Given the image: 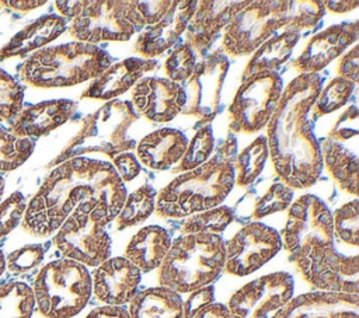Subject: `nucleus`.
<instances>
[{"label":"nucleus","mask_w":359,"mask_h":318,"mask_svg":"<svg viewBox=\"0 0 359 318\" xmlns=\"http://www.w3.org/2000/svg\"><path fill=\"white\" fill-rule=\"evenodd\" d=\"M126 188L112 164L73 157L50 171L25 207L22 228L46 237L60 228L73 212H97L112 221L126 199Z\"/></svg>","instance_id":"nucleus-1"},{"label":"nucleus","mask_w":359,"mask_h":318,"mask_svg":"<svg viewBox=\"0 0 359 318\" xmlns=\"http://www.w3.org/2000/svg\"><path fill=\"white\" fill-rule=\"evenodd\" d=\"M318 73H303L283 88L268 122L266 144L280 181L296 189L313 186L323 171L320 143L309 113L321 91Z\"/></svg>","instance_id":"nucleus-2"},{"label":"nucleus","mask_w":359,"mask_h":318,"mask_svg":"<svg viewBox=\"0 0 359 318\" xmlns=\"http://www.w3.org/2000/svg\"><path fill=\"white\" fill-rule=\"evenodd\" d=\"M236 150V139L229 136L215 157L172 179L157 195L156 213L165 219H184L220 206L234 186Z\"/></svg>","instance_id":"nucleus-3"},{"label":"nucleus","mask_w":359,"mask_h":318,"mask_svg":"<svg viewBox=\"0 0 359 318\" xmlns=\"http://www.w3.org/2000/svg\"><path fill=\"white\" fill-rule=\"evenodd\" d=\"M111 63V55L100 46L73 41L36 50L22 63L20 74L34 87H72L97 78Z\"/></svg>","instance_id":"nucleus-4"},{"label":"nucleus","mask_w":359,"mask_h":318,"mask_svg":"<svg viewBox=\"0 0 359 318\" xmlns=\"http://www.w3.org/2000/svg\"><path fill=\"white\" fill-rule=\"evenodd\" d=\"M224 241L219 234H184L172 241L158 266V283L178 294L213 283L224 268Z\"/></svg>","instance_id":"nucleus-5"},{"label":"nucleus","mask_w":359,"mask_h":318,"mask_svg":"<svg viewBox=\"0 0 359 318\" xmlns=\"http://www.w3.org/2000/svg\"><path fill=\"white\" fill-rule=\"evenodd\" d=\"M280 238L300 275L334 254L332 213L325 202L311 193L299 196L289 207Z\"/></svg>","instance_id":"nucleus-6"},{"label":"nucleus","mask_w":359,"mask_h":318,"mask_svg":"<svg viewBox=\"0 0 359 318\" xmlns=\"http://www.w3.org/2000/svg\"><path fill=\"white\" fill-rule=\"evenodd\" d=\"M55 8L62 17L72 20L70 35L91 45L101 41L125 42L144 27L136 1L69 0L55 1Z\"/></svg>","instance_id":"nucleus-7"},{"label":"nucleus","mask_w":359,"mask_h":318,"mask_svg":"<svg viewBox=\"0 0 359 318\" xmlns=\"http://www.w3.org/2000/svg\"><path fill=\"white\" fill-rule=\"evenodd\" d=\"M137 118L139 113L130 101H108L81 120L79 132L56 158V163L81 157L86 153H98L114 158L135 148L136 140L130 137L129 129Z\"/></svg>","instance_id":"nucleus-8"},{"label":"nucleus","mask_w":359,"mask_h":318,"mask_svg":"<svg viewBox=\"0 0 359 318\" xmlns=\"http://www.w3.org/2000/svg\"><path fill=\"white\" fill-rule=\"evenodd\" d=\"M34 298L46 318H72L88 303L93 279L87 266L63 258L46 263L35 277Z\"/></svg>","instance_id":"nucleus-9"},{"label":"nucleus","mask_w":359,"mask_h":318,"mask_svg":"<svg viewBox=\"0 0 359 318\" xmlns=\"http://www.w3.org/2000/svg\"><path fill=\"white\" fill-rule=\"evenodd\" d=\"M283 91V80L276 71L258 73L237 90L229 108L231 132L255 133L268 125Z\"/></svg>","instance_id":"nucleus-10"},{"label":"nucleus","mask_w":359,"mask_h":318,"mask_svg":"<svg viewBox=\"0 0 359 318\" xmlns=\"http://www.w3.org/2000/svg\"><path fill=\"white\" fill-rule=\"evenodd\" d=\"M283 27L282 1H248L226 25L224 50L233 56L251 55Z\"/></svg>","instance_id":"nucleus-11"},{"label":"nucleus","mask_w":359,"mask_h":318,"mask_svg":"<svg viewBox=\"0 0 359 318\" xmlns=\"http://www.w3.org/2000/svg\"><path fill=\"white\" fill-rule=\"evenodd\" d=\"M107 224V219L97 212H73L57 230L53 242L67 259L84 266H98L111 254Z\"/></svg>","instance_id":"nucleus-12"},{"label":"nucleus","mask_w":359,"mask_h":318,"mask_svg":"<svg viewBox=\"0 0 359 318\" xmlns=\"http://www.w3.org/2000/svg\"><path fill=\"white\" fill-rule=\"evenodd\" d=\"M229 59L222 50H215L195 64L192 74L181 84L180 113L210 122L219 112Z\"/></svg>","instance_id":"nucleus-13"},{"label":"nucleus","mask_w":359,"mask_h":318,"mask_svg":"<svg viewBox=\"0 0 359 318\" xmlns=\"http://www.w3.org/2000/svg\"><path fill=\"white\" fill-rule=\"evenodd\" d=\"M358 115V108L349 106L320 146L323 165L339 188L353 196H358L359 177Z\"/></svg>","instance_id":"nucleus-14"},{"label":"nucleus","mask_w":359,"mask_h":318,"mask_svg":"<svg viewBox=\"0 0 359 318\" xmlns=\"http://www.w3.org/2000/svg\"><path fill=\"white\" fill-rule=\"evenodd\" d=\"M282 248L280 234L262 223L252 221L241 227L224 244V272L247 276L271 261Z\"/></svg>","instance_id":"nucleus-15"},{"label":"nucleus","mask_w":359,"mask_h":318,"mask_svg":"<svg viewBox=\"0 0 359 318\" xmlns=\"http://www.w3.org/2000/svg\"><path fill=\"white\" fill-rule=\"evenodd\" d=\"M294 280L287 272L264 275L238 289L229 301L231 318H272L290 298Z\"/></svg>","instance_id":"nucleus-16"},{"label":"nucleus","mask_w":359,"mask_h":318,"mask_svg":"<svg viewBox=\"0 0 359 318\" xmlns=\"http://www.w3.org/2000/svg\"><path fill=\"white\" fill-rule=\"evenodd\" d=\"M358 36L359 21L331 25L311 36L292 66L302 74L318 73L353 45Z\"/></svg>","instance_id":"nucleus-17"},{"label":"nucleus","mask_w":359,"mask_h":318,"mask_svg":"<svg viewBox=\"0 0 359 318\" xmlns=\"http://www.w3.org/2000/svg\"><path fill=\"white\" fill-rule=\"evenodd\" d=\"M198 1H172L168 11L154 24L143 27L133 49L143 59H154L172 48L185 32L187 25L196 10Z\"/></svg>","instance_id":"nucleus-18"},{"label":"nucleus","mask_w":359,"mask_h":318,"mask_svg":"<svg viewBox=\"0 0 359 318\" xmlns=\"http://www.w3.org/2000/svg\"><path fill=\"white\" fill-rule=\"evenodd\" d=\"M130 102L146 119L170 122L181 111V84L167 77H143L133 85Z\"/></svg>","instance_id":"nucleus-19"},{"label":"nucleus","mask_w":359,"mask_h":318,"mask_svg":"<svg viewBox=\"0 0 359 318\" xmlns=\"http://www.w3.org/2000/svg\"><path fill=\"white\" fill-rule=\"evenodd\" d=\"M359 294L310 291L290 298L272 318H358Z\"/></svg>","instance_id":"nucleus-20"},{"label":"nucleus","mask_w":359,"mask_h":318,"mask_svg":"<svg viewBox=\"0 0 359 318\" xmlns=\"http://www.w3.org/2000/svg\"><path fill=\"white\" fill-rule=\"evenodd\" d=\"M93 289L97 298L107 305H123L136 294L140 270L126 258H108L97 266L93 275Z\"/></svg>","instance_id":"nucleus-21"},{"label":"nucleus","mask_w":359,"mask_h":318,"mask_svg":"<svg viewBox=\"0 0 359 318\" xmlns=\"http://www.w3.org/2000/svg\"><path fill=\"white\" fill-rule=\"evenodd\" d=\"M248 1H198L196 10L185 29V43L195 52L205 53L220 31Z\"/></svg>","instance_id":"nucleus-22"},{"label":"nucleus","mask_w":359,"mask_h":318,"mask_svg":"<svg viewBox=\"0 0 359 318\" xmlns=\"http://www.w3.org/2000/svg\"><path fill=\"white\" fill-rule=\"evenodd\" d=\"M158 67L157 60L143 57H128L111 64L83 91L81 98L114 99L130 87H133L143 76Z\"/></svg>","instance_id":"nucleus-23"},{"label":"nucleus","mask_w":359,"mask_h":318,"mask_svg":"<svg viewBox=\"0 0 359 318\" xmlns=\"http://www.w3.org/2000/svg\"><path fill=\"white\" fill-rule=\"evenodd\" d=\"M77 104L70 99H50L22 108L11 120V130L20 137H39L66 123Z\"/></svg>","instance_id":"nucleus-24"},{"label":"nucleus","mask_w":359,"mask_h":318,"mask_svg":"<svg viewBox=\"0 0 359 318\" xmlns=\"http://www.w3.org/2000/svg\"><path fill=\"white\" fill-rule=\"evenodd\" d=\"M188 146L187 136L174 127H161L144 136L137 144V155L146 167L168 170L180 163Z\"/></svg>","instance_id":"nucleus-25"},{"label":"nucleus","mask_w":359,"mask_h":318,"mask_svg":"<svg viewBox=\"0 0 359 318\" xmlns=\"http://www.w3.org/2000/svg\"><path fill=\"white\" fill-rule=\"evenodd\" d=\"M171 234L160 226L140 228L129 241L125 258L140 272L157 269L171 248Z\"/></svg>","instance_id":"nucleus-26"},{"label":"nucleus","mask_w":359,"mask_h":318,"mask_svg":"<svg viewBox=\"0 0 359 318\" xmlns=\"http://www.w3.org/2000/svg\"><path fill=\"white\" fill-rule=\"evenodd\" d=\"M67 27V20L62 15L48 14L13 36V39L0 50V59L21 56L28 52L41 49L56 39Z\"/></svg>","instance_id":"nucleus-27"},{"label":"nucleus","mask_w":359,"mask_h":318,"mask_svg":"<svg viewBox=\"0 0 359 318\" xmlns=\"http://www.w3.org/2000/svg\"><path fill=\"white\" fill-rule=\"evenodd\" d=\"M181 296L167 287H150L129 301L130 318H182Z\"/></svg>","instance_id":"nucleus-28"},{"label":"nucleus","mask_w":359,"mask_h":318,"mask_svg":"<svg viewBox=\"0 0 359 318\" xmlns=\"http://www.w3.org/2000/svg\"><path fill=\"white\" fill-rule=\"evenodd\" d=\"M299 38V32L290 31H282L280 34L271 36L252 53L244 69L243 80L258 73L275 71L290 57Z\"/></svg>","instance_id":"nucleus-29"},{"label":"nucleus","mask_w":359,"mask_h":318,"mask_svg":"<svg viewBox=\"0 0 359 318\" xmlns=\"http://www.w3.org/2000/svg\"><path fill=\"white\" fill-rule=\"evenodd\" d=\"M157 191L149 184L142 185L128 195L119 214L116 216V230H123L144 221L154 212Z\"/></svg>","instance_id":"nucleus-30"},{"label":"nucleus","mask_w":359,"mask_h":318,"mask_svg":"<svg viewBox=\"0 0 359 318\" xmlns=\"http://www.w3.org/2000/svg\"><path fill=\"white\" fill-rule=\"evenodd\" d=\"M268 158V144L265 136L252 140L236 158L234 184L237 186L251 185L262 172Z\"/></svg>","instance_id":"nucleus-31"},{"label":"nucleus","mask_w":359,"mask_h":318,"mask_svg":"<svg viewBox=\"0 0 359 318\" xmlns=\"http://www.w3.org/2000/svg\"><path fill=\"white\" fill-rule=\"evenodd\" d=\"M35 308L32 289L22 282L0 286V318H31Z\"/></svg>","instance_id":"nucleus-32"},{"label":"nucleus","mask_w":359,"mask_h":318,"mask_svg":"<svg viewBox=\"0 0 359 318\" xmlns=\"http://www.w3.org/2000/svg\"><path fill=\"white\" fill-rule=\"evenodd\" d=\"M234 210L227 206H217L205 212L191 214L178 223V230L184 234H217L233 220Z\"/></svg>","instance_id":"nucleus-33"},{"label":"nucleus","mask_w":359,"mask_h":318,"mask_svg":"<svg viewBox=\"0 0 359 318\" xmlns=\"http://www.w3.org/2000/svg\"><path fill=\"white\" fill-rule=\"evenodd\" d=\"M282 14L285 27L283 31L299 32L311 28L325 14L324 1L303 0V1H282Z\"/></svg>","instance_id":"nucleus-34"},{"label":"nucleus","mask_w":359,"mask_h":318,"mask_svg":"<svg viewBox=\"0 0 359 318\" xmlns=\"http://www.w3.org/2000/svg\"><path fill=\"white\" fill-rule=\"evenodd\" d=\"M35 148L34 139L20 137L0 125V171H13L22 165Z\"/></svg>","instance_id":"nucleus-35"},{"label":"nucleus","mask_w":359,"mask_h":318,"mask_svg":"<svg viewBox=\"0 0 359 318\" xmlns=\"http://www.w3.org/2000/svg\"><path fill=\"white\" fill-rule=\"evenodd\" d=\"M353 83L342 78V77H335L332 78L324 88H321L314 105H313V112L310 116V120L314 122L320 119L324 115H328L338 108L344 106L348 99L351 98L353 90H355Z\"/></svg>","instance_id":"nucleus-36"},{"label":"nucleus","mask_w":359,"mask_h":318,"mask_svg":"<svg viewBox=\"0 0 359 318\" xmlns=\"http://www.w3.org/2000/svg\"><path fill=\"white\" fill-rule=\"evenodd\" d=\"M215 147V136L210 125L202 126L188 141L184 157L180 164L174 168V172H187L191 171L203 163H206Z\"/></svg>","instance_id":"nucleus-37"},{"label":"nucleus","mask_w":359,"mask_h":318,"mask_svg":"<svg viewBox=\"0 0 359 318\" xmlns=\"http://www.w3.org/2000/svg\"><path fill=\"white\" fill-rule=\"evenodd\" d=\"M334 240L348 247L358 248L359 244V202L353 199L337 209L332 214Z\"/></svg>","instance_id":"nucleus-38"},{"label":"nucleus","mask_w":359,"mask_h":318,"mask_svg":"<svg viewBox=\"0 0 359 318\" xmlns=\"http://www.w3.org/2000/svg\"><path fill=\"white\" fill-rule=\"evenodd\" d=\"M293 199V189L286 186L283 182L272 184L268 191L258 196L251 209L250 217L262 219L268 214L285 210Z\"/></svg>","instance_id":"nucleus-39"},{"label":"nucleus","mask_w":359,"mask_h":318,"mask_svg":"<svg viewBox=\"0 0 359 318\" xmlns=\"http://www.w3.org/2000/svg\"><path fill=\"white\" fill-rule=\"evenodd\" d=\"M24 87L0 67V122L13 120L22 109Z\"/></svg>","instance_id":"nucleus-40"},{"label":"nucleus","mask_w":359,"mask_h":318,"mask_svg":"<svg viewBox=\"0 0 359 318\" xmlns=\"http://www.w3.org/2000/svg\"><path fill=\"white\" fill-rule=\"evenodd\" d=\"M196 64L195 52L185 42L178 43L167 56L164 63V71L167 78L174 83H184L194 71Z\"/></svg>","instance_id":"nucleus-41"},{"label":"nucleus","mask_w":359,"mask_h":318,"mask_svg":"<svg viewBox=\"0 0 359 318\" xmlns=\"http://www.w3.org/2000/svg\"><path fill=\"white\" fill-rule=\"evenodd\" d=\"M27 200L22 193L14 192L6 200L0 202V238L13 231L22 220Z\"/></svg>","instance_id":"nucleus-42"},{"label":"nucleus","mask_w":359,"mask_h":318,"mask_svg":"<svg viewBox=\"0 0 359 318\" xmlns=\"http://www.w3.org/2000/svg\"><path fill=\"white\" fill-rule=\"evenodd\" d=\"M45 249L39 244L25 245L11 252L6 259V266L11 273H24L39 265L43 259Z\"/></svg>","instance_id":"nucleus-43"},{"label":"nucleus","mask_w":359,"mask_h":318,"mask_svg":"<svg viewBox=\"0 0 359 318\" xmlns=\"http://www.w3.org/2000/svg\"><path fill=\"white\" fill-rule=\"evenodd\" d=\"M215 303V289L213 286H205L191 293L187 301L182 305V318H192L201 308Z\"/></svg>","instance_id":"nucleus-44"},{"label":"nucleus","mask_w":359,"mask_h":318,"mask_svg":"<svg viewBox=\"0 0 359 318\" xmlns=\"http://www.w3.org/2000/svg\"><path fill=\"white\" fill-rule=\"evenodd\" d=\"M114 168L122 181H132L140 172V164L133 153H121L112 158Z\"/></svg>","instance_id":"nucleus-45"},{"label":"nucleus","mask_w":359,"mask_h":318,"mask_svg":"<svg viewBox=\"0 0 359 318\" xmlns=\"http://www.w3.org/2000/svg\"><path fill=\"white\" fill-rule=\"evenodd\" d=\"M338 77H342L353 84L359 81V48L353 46L349 52H346L339 64H338Z\"/></svg>","instance_id":"nucleus-46"},{"label":"nucleus","mask_w":359,"mask_h":318,"mask_svg":"<svg viewBox=\"0 0 359 318\" xmlns=\"http://www.w3.org/2000/svg\"><path fill=\"white\" fill-rule=\"evenodd\" d=\"M172 0L168 1H136L137 11L146 25L154 24L161 15H164L171 7Z\"/></svg>","instance_id":"nucleus-47"},{"label":"nucleus","mask_w":359,"mask_h":318,"mask_svg":"<svg viewBox=\"0 0 359 318\" xmlns=\"http://www.w3.org/2000/svg\"><path fill=\"white\" fill-rule=\"evenodd\" d=\"M86 318H130L129 311L121 305L97 307Z\"/></svg>","instance_id":"nucleus-48"},{"label":"nucleus","mask_w":359,"mask_h":318,"mask_svg":"<svg viewBox=\"0 0 359 318\" xmlns=\"http://www.w3.org/2000/svg\"><path fill=\"white\" fill-rule=\"evenodd\" d=\"M192 318H231V315L224 304L210 303L201 308Z\"/></svg>","instance_id":"nucleus-49"},{"label":"nucleus","mask_w":359,"mask_h":318,"mask_svg":"<svg viewBox=\"0 0 359 318\" xmlns=\"http://www.w3.org/2000/svg\"><path fill=\"white\" fill-rule=\"evenodd\" d=\"M325 10L328 8L332 13H346L359 6V1H348V0H337V1H324Z\"/></svg>","instance_id":"nucleus-50"},{"label":"nucleus","mask_w":359,"mask_h":318,"mask_svg":"<svg viewBox=\"0 0 359 318\" xmlns=\"http://www.w3.org/2000/svg\"><path fill=\"white\" fill-rule=\"evenodd\" d=\"M46 1H28V0H17V1H4L6 6L14 8V10H21V11H25V10H31V8H36L39 6H43Z\"/></svg>","instance_id":"nucleus-51"},{"label":"nucleus","mask_w":359,"mask_h":318,"mask_svg":"<svg viewBox=\"0 0 359 318\" xmlns=\"http://www.w3.org/2000/svg\"><path fill=\"white\" fill-rule=\"evenodd\" d=\"M4 269H6V258H4L3 252L0 251V276H1V273H3Z\"/></svg>","instance_id":"nucleus-52"},{"label":"nucleus","mask_w":359,"mask_h":318,"mask_svg":"<svg viewBox=\"0 0 359 318\" xmlns=\"http://www.w3.org/2000/svg\"><path fill=\"white\" fill-rule=\"evenodd\" d=\"M3 192H4V179H3V177L0 175V202H1V196H3Z\"/></svg>","instance_id":"nucleus-53"}]
</instances>
